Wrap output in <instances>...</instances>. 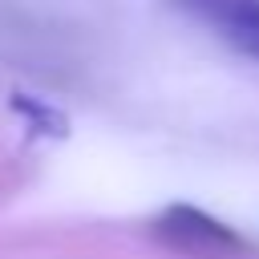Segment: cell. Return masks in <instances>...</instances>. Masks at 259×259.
<instances>
[{
    "mask_svg": "<svg viewBox=\"0 0 259 259\" xmlns=\"http://www.w3.org/2000/svg\"><path fill=\"white\" fill-rule=\"evenodd\" d=\"M12 105H16L32 125H40L45 134H65V117H61L57 109H49V105H40V101H28V97H16Z\"/></svg>",
    "mask_w": 259,
    "mask_h": 259,
    "instance_id": "3957f363",
    "label": "cell"
},
{
    "mask_svg": "<svg viewBox=\"0 0 259 259\" xmlns=\"http://www.w3.org/2000/svg\"><path fill=\"white\" fill-rule=\"evenodd\" d=\"M190 20L210 28L235 53L259 61V0H174Z\"/></svg>",
    "mask_w": 259,
    "mask_h": 259,
    "instance_id": "7a4b0ae2",
    "label": "cell"
},
{
    "mask_svg": "<svg viewBox=\"0 0 259 259\" xmlns=\"http://www.w3.org/2000/svg\"><path fill=\"white\" fill-rule=\"evenodd\" d=\"M154 239L166 243L178 255L190 259H227V255H243L247 239L239 231H231L223 219L190 206V202H174L154 219Z\"/></svg>",
    "mask_w": 259,
    "mask_h": 259,
    "instance_id": "6da1fadb",
    "label": "cell"
}]
</instances>
